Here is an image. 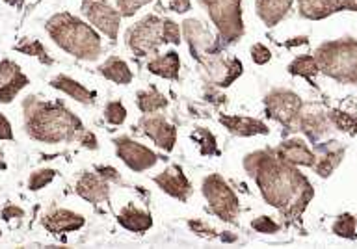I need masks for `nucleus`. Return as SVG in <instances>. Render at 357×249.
<instances>
[{"instance_id": "nucleus-6", "label": "nucleus", "mask_w": 357, "mask_h": 249, "mask_svg": "<svg viewBox=\"0 0 357 249\" xmlns=\"http://www.w3.org/2000/svg\"><path fill=\"white\" fill-rule=\"evenodd\" d=\"M125 43L139 58L158 54L162 45L166 43L162 33V17L151 13L134 22L125 33Z\"/></svg>"}, {"instance_id": "nucleus-13", "label": "nucleus", "mask_w": 357, "mask_h": 249, "mask_svg": "<svg viewBox=\"0 0 357 249\" xmlns=\"http://www.w3.org/2000/svg\"><path fill=\"white\" fill-rule=\"evenodd\" d=\"M331 119H329V112L324 110L322 106L318 105H303L301 106L298 119H296L294 128L303 133L309 138V142L317 144L331 130Z\"/></svg>"}, {"instance_id": "nucleus-20", "label": "nucleus", "mask_w": 357, "mask_h": 249, "mask_svg": "<svg viewBox=\"0 0 357 249\" xmlns=\"http://www.w3.org/2000/svg\"><path fill=\"white\" fill-rule=\"evenodd\" d=\"M220 123L227 128L229 133L240 138H248V136H259V134H268L266 123H262L261 119H253V117L245 116H220Z\"/></svg>"}, {"instance_id": "nucleus-14", "label": "nucleus", "mask_w": 357, "mask_h": 249, "mask_svg": "<svg viewBox=\"0 0 357 249\" xmlns=\"http://www.w3.org/2000/svg\"><path fill=\"white\" fill-rule=\"evenodd\" d=\"M139 128L144 130L145 136H149L156 144V147H160L164 151H173L175 144H177V130L172 123L167 121L162 114H145L139 119Z\"/></svg>"}, {"instance_id": "nucleus-46", "label": "nucleus", "mask_w": 357, "mask_h": 249, "mask_svg": "<svg viewBox=\"0 0 357 249\" xmlns=\"http://www.w3.org/2000/svg\"><path fill=\"white\" fill-rule=\"evenodd\" d=\"M342 10L357 11V0H344V2H342Z\"/></svg>"}, {"instance_id": "nucleus-25", "label": "nucleus", "mask_w": 357, "mask_h": 249, "mask_svg": "<svg viewBox=\"0 0 357 249\" xmlns=\"http://www.w3.org/2000/svg\"><path fill=\"white\" fill-rule=\"evenodd\" d=\"M147 71L166 80H177L181 71V58L175 50H169L166 54H155L147 61Z\"/></svg>"}, {"instance_id": "nucleus-37", "label": "nucleus", "mask_w": 357, "mask_h": 249, "mask_svg": "<svg viewBox=\"0 0 357 249\" xmlns=\"http://www.w3.org/2000/svg\"><path fill=\"white\" fill-rule=\"evenodd\" d=\"M153 0H116L117 10L123 17H132L138 10H142L144 6L151 4Z\"/></svg>"}, {"instance_id": "nucleus-24", "label": "nucleus", "mask_w": 357, "mask_h": 249, "mask_svg": "<svg viewBox=\"0 0 357 249\" xmlns=\"http://www.w3.org/2000/svg\"><path fill=\"white\" fill-rule=\"evenodd\" d=\"M117 223L130 233H145L153 227V218L149 212L142 211L138 206L127 205L117 214Z\"/></svg>"}, {"instance_id": "nucleus-19", "label": "nucleus", "mask_w": 357, "mask_h": 249, "mask_svg": "<svg viewBox=\"0 0 357 249\" xmlns=\"http://www.w3.org/2000/svg\"><path fill=\"white\" fill-rule=\"evenodd\" d=\"M84 223H86L84 216L77 212L66 211V209H56L43 218V227L52 234L73 233V231L82 229Z\"/></svg>"}, {"instance_id": "nucleus-17", "label": "nucleus", "mask_w": 357, "mask_h": 249, "mask_svg": "<svg viewBox=\"0 0 357 249\" xmlns=\"http://www.w3.org/2000/svg\"><path fill=\"white\" fill-rule=\"evenodd\" d=\"M75 192H77L82 199L93 203V205H100L110 197V186L108 181L100 177L99 173H82L78 177L77 184H75Z\"/></svg>"}, {"instance_id": "nucleus-26", "label": "nucleus", "mask_w": 357, "mask_h": 249, "mask_svg": "<svg viewBox=\"0 0 357 249\" xmlns=\"http://www.w3.org/2000/svg\"><path fill=\"white\" fill-rule=\"evenodd\" d=\"M99 75H102L110 82L119 84V86H127L134 78L128 63L119 56H110L102 66H99Z\"/></svg>"}, {"instance_id": "nucleus-32", "label": "nucleus", "mask_w": 357, "mask_h": 249, "mask_svg": "<svg viewBox=\"0 0 357 249\" xmlns=\"http://www.w3.org/2000/svg\"><path fill=\"white\" fill-rule=\"evenodd\" d=\"M329 119L335 128H339L342 133L357 134V117L351 114H344V112H329Z\"/></svg>"}, {"instance_id": "nucleus-7", "label": "nucleus", "mask_w": 357, "mask_h": 249, "mask_svg": "<svg viewBox=\"0 0 357 249\" xmlns=\"http://www.w3.org/2000/svg\"><path fill=\"white\" fill-rule=\"evenodd\" d=\"M203 195H205L208 209L216 218L227 223H234L240 214V203L233 188H229V184L223 181V177L212 173L208 177L203 179Z\"/></svg>"}, {"instance_id": "nucleus-23", "label": "nucleus", "mask_w": 357, "mask_h": 249, "mask_svg": "<svg viewBox=\"0 0 357 249\" xmlns=\"http://www.w3.org/2000/svg\"><path fill=\"white\" fill-rule=\"evenodd\" d=\"M296 2L300 15L309 21H322L337 11H342L340 0H296Z\"/></svg>"}, {"instance_id": "nucleus-15", "label": "nucleus", "mask_w": 357, "mask_h": 249, "mask_svg": "<svg viewBox=\"0 0 357 249\" xmlns=\"http://www.w3.org/2000/svg\"><path fill=\"white\" fill-rule=\"evenodd\" d=\"M30 84L28 77L15 61L2 60L0 61V103L10 105L15 99L21 89Z\"/></svg>"}, {"instance_id": "nucleus-41", "label": "nucleus", "mask_w": 357, "mask_h": 249, "mask_svg": "<svg viewBox=\"0 0 357 249\" xmlns=\"http://www.w3.org/2000/svg\"><path fill=\"white\" fill-rule=\"evenodd\" d=\"M167 8L173 13H186L192 8V0H167Z\"/></svg>"}, {"instance_id": "nucleus-9", "label": "nucleus", "mask_w": 357, "mask_h": 249, "mask_svg": "<svg viewBox=\"0 0 357 249\" xmlns=\"http://www.w3.org/2000/svg\"><path fill=\"white\" fill-rule=\"evenodd\" d=\"M82 15L110 41H116L123 15L108 0H82Z\"/></svg>"}, {"instance_id": "nucleus-3", "label": "nucleus", "mask_w": 357, "mask_h": 249, "mask_svg": "<svg viewBox=\"0 0 357 249\" xmlns=\"http://www.w3.org/2000/svg\"><path fill=\"white\" fill-rule=\"evenodd\" d=\"M50 39L67 54L82 61L99 60L102 54V39L93 27L71 15L69 11L56 13L45 24Z\"/></svg>"}, {"instance_id": "nucleus-5", "label": "nucleus", "mask_w": 357, "mask_h": 249, "mask_svg": "<svg viewBox=\"0 0 357 249\" xmlns=\"http://www.w3.org/2000/svg\"><path fill=\"white\" fill-rule=\"evenodd\" d=\"M203 10L208 13L212 24L227 43H236L244 36L242 21V0H197Z\"/></svg>"}, {"instance_id": "nucleus-28", "label": "nucleus", "mask_w": 357, "mask_h": 249, "mask_svg": "<svg viewBox=\"0 0 357 249\" xmlns=\"http://www.w3.org/2000/svg\"><path fill=\"white\" fill-rule=\"evenodd\" d=\"M136 106L144 114H156V112H162L166 108L167 99L156 88L142 89L136 95Z\"/></svg>"}, {"instance_id": "nucleus-43", "label": "nucleus", "mask_w": 357, "mask_h": 249, "mask_svg": "<svg viewBox=\"0 0 357 249\" xmlns=\"http://www.w3.org/2000/svg\"><path fill=\"white\" fill-rule=\"evenodd\" d=\"M78 142H80L84 147H88V149H97V147H99V145H97V138H95V134L88 133V130L82 134V138L78 139Z\"/></svg>"}, {"instance_id": "nucleus-4", "label": "nucleus", "mask_w": 357, "mask_h": 249, "mask_svg": "<svg viewBox=\"0 0 357 249\" xmlns=\"http://www.w3.org/2000/svg\"><path fill=\"white\" fill-rule=\"evenodd\" d=\"M320 71L340 84L357 86V39L326 41L314 50Z\"/></svg>"}, {"instance_id": "nucleus-48", "label": "nucleus", "mask_w": 357, "mask_h": 249, "mask_svg": "<svg viewBox=\"0 0 357 249\" xmlns=\"http://www.w3.org/2000/svg\"><path fill=\"white\" fill-rule=\"evenodd\" d=\"M342 2H344V0H340V4H342Z\"/></svg>"}, {"instance_id": "nucleus-2", "label": "nucleus", "mask_w": 357, "mask_h": 249, "mask_svg": "<svg viewBox=\"0 0 357 249\" xmlns=\"http://www.w3.org/2000/svg\"><path fill=\"white\" fill-rule=\"evenodd\" d=\"M24 130L32 139L41 144H60L82 138V121L71 110L54 100H41L38 97H26L24 105Z\"/></svg>"}, {"instance_id": "nucleus-22", "label": "nucleus", "mask_w": 357, "mask_h": 249, "mask_svg": "<svg viewBox=\"0 0 357 249\" xmlns=\"http://www.w3.org/2000/svg\"><path fill=\"white\" fill-rule=\"evenodd\" d=\"M50 88L58 89L61 93L69 95L73 100H77L80 105H93L95 103V93L93 91H89L84 84H80L75 78L67 77V75H58L50 80Z\"/></svg>"}, {"instance_id": "nucleus-1", "label": "nucleus", "mask_w": 357, "mask_h": 249, "mask_svg": "<svg viewBox=\"0 0 357 249\" xmlns=\"http://www.w3.org/2000/svg\"><path fill=\"white\" fill-rule=\"evenodd\" d=\"M245 172L255 179L262 199L287 218H298L314 197V190L296 166L273 151H255L244 158Z\"/></svg>"}, {"instance_id": "nucleus-44", "label": "nucleus", "mask_w": 357, "mask_h": 249, "mask_svg": "<svg viewBox=\"0 0 357 249\" xmlns=\"http://www.w3.org/2000/svg\"><path fill=\"white\" fill-rule=\"evenodd\" d=\"M188 225L194 229V233L208 234V236H212V233H214V229L208 227V225H206V223H203V222H190Z\"/></svg>"}, {"instance_id": "nucleus-39", "label": "nucleus", "mask_w": 357, "mask_h": 249, "mask_svg": "<svg viewBox=\"0 0 357 249\" xmlns=\"http://www.w3.org/2000/svg\"><path fill=\"white\" fill-rule=\"evenodd\" d=\"M251 60L255 61L257 66H266L268 61L272 60V52L266 45L255 43L251 47Z\"/></svg>"}, {"instance_id": "nucleus-35", "label": "nucleus", "mask_w": 357, "mask_h": 249, "mask_svg": "<svg viewBox=\"0 0 357 249\" xmlns=\"http://www.w3.org/2000/svg\"><path fill=\"white\" fill-rule=\"evenodd\" d=\"M15 50H19V52L28 56H39L41 60L50 63L49 56H47V49H45L43 45H41V41H38V39H26L24 43L17 45Z\"/></svg>"}, {"instance_id": "nucleus-38", "label": "nucleus", "mask_w": 357, "mask_h": 249, "mask_svg": "<svg viewBox=\"0 0 357 249\" xmlns=\"http://www.w3.org/2000/svg\"><path fill=\"white\" fill-rule=\"evenodd\" d=\"M251 227L255 229L257 233L262 234H273L279 231V223H275L270 216H259L255 222H251Z\"/></svg>"}, {"instance_id": "nucleus-33", "label": "nucleus", "mask_w": 357, "mask_h": 249, "mask_svg": "<svg viewBox=\"0 0 357 249\" xmlns=\"http://www.w3.org/2000/svg\"><path fill=\"white\" fill-rule=\"evenodd\" d=\"M105 119L110 125H116V127L125 123V119H127V108H125L121 100H110L105 106Z\"/></svg>"}, {"instance_id": "nucleus-42", "label": "nucleus", "mask_w": 357, "mask_h": 249, "mask_svg": "<svg viewBox=\"0 0 357 249\" xmlns=\"http://www.w3.org/2000/svg\"><path fill=\"white\" fill-rule=\"evenodd\" d=\"M0 139H13V130H11L10 121L0 114Z\"/></svg>"}, {"instance_id": "nucleus-31", "label": "nucleus", "mask_w": 357, "mask_h": 249, "mask_svg": "<svg viewBox=\"0 0 357 249\" xmlns=\"http://www.w3.org/2000/svg\"><path fill=\"white\" fill-rule=\"evenodd\" d=\"M192 139H194L195 144L199 145V151L203 156H212L220 153V151H218L214 134L208 133L206 128H197L195 133H192Z\"/></svg>"}, {"instance_id": "nucleus-16", "label": "nucleus", "mask_w": 357, "mask_h": 249, "mask_svg": "<svg viewBox=\"0 0 357 249\" xmlns=\"http://www.w3.org/2000/svg\"><path fill=\"white\" fill-rule=\"evenodd\" d=\"M153 181H155V184L162 192L172 195L173 199H178L184 203L192 195V184H190L186 175L183 173V167L181 166H169L167 169L158 173Z\"/></svg>"}, {"instance_id": "nucleus-29", "label": "nucleus", "mask_w": 357, "mask_h": 249, "mask_svg": "<svg viewBox=\"0 0 357 249\" xmlns=\"http://www.w3.org/2000/svg\"><path fill=\"white\" fill-rule=\"evenodd\" d=\"M289 73L294 75V77H303L307 80H312L320 73V66H318L314 54H301L290 61Z\"/></svg>"}, {"instance_id": "nucleus-27", "label": "nucleus", "mask_w": 357, "mask_h": 249, "mask_svg": "<svg viewBox=\"0 0 357 249\" xmlns=\"http://www.w3.org/2000/svg\"><path fill=\"white\" fill-rule=\"evenodd\" d=\"M344 158V147L340 145H331V147H326L322 155H317V162H314V173L320 175V177H329L331 173L339 167V164Z\"/></svg>"}, {"instance_id": "nucleus-30", "label": "nucleus", "mask_w": 357, "mask_h": 249, "mask_svg": "<svg viewBox=\"0 0 357 249\" xmlns=\"http://www.w3.org/2000/svg\"><path fill=\"white\" fill-rule=\"evenodd\" d=\"M331 231L337 236H342V239H357V220L351 214H342V216L335 220V223L331 225Z\"/></svg>"}, {"instance_id": "nucleus-45", "label": "nucleus", "mask_w": 357, "mask_h": 249, "mask_svg": "<svg viewBox=\"0 0 357 249\" xmlns=\"http://www.w3.org/2000/svg\"><path fill=\"white\" fill-rule=\"evenodd\" d=\"M15 216L17 218L24 216V212H22L19 206L10 205V206H6L4 211H2V218H4V220H11V218H15Z\"/></svg>"}, {"instance_id": "nucleus-21", "label": "nucleus", "mask_w": 357, "mask_h": 249, "mask_svg": "<svg viewBox=\"0 0 357 249\" xmlns=\"http://www.w3.org/2000/svg\"><path fill=\"white\" fill-rule=\"evenodd\" d=\"M292 4L294 0H255L257 15L268 28L278 27L279 22L289 17Z\"/></svg>"}, {"instance_id": "nucleus-8", "label": "nucleus", "mask_w": 357, "mask_h": 249, "mask_svg": "<svg viewBox=\"0 0 357 249\" xmlns=\"http://www.w3.org/2000/svg\"><path fill=\"white\" fill-rule=\"evenodd\" d=\"M264 106H266V114L272 119L281 123L283 127L294 128L303 103H301L300 95H296L294 91L275 88L266 95Z\"/></svg>"}, {"instance_id": "nucleus-18", "label": "nucleus", "mask_w": 357, "mask_h": 249, "mask_svg": "<svg viewBox=\"0 0 357 249\" xmlns=\"http://www.w3.org/2000/svg\"><path fill=\"white\" fill-rule=\"evenodd\" d=\"M273 153L278 155V158H281V160L287 162V164H292V166L312 167L314 166V162H317L314 151L300 138L287 139V142H283V144L279 145Z\"/></svg>"}, {"instance_id": "nucleus-11", "label": "nucleus", "mask_w": 357, "mask_h": 249, "mask_svg": "<svg viewBox=\"0 0 357 249\" xmlns=\"http://www.w3.org/2000/svg\"><path fill=\"white\" fill-rule=\"evenodd\" d=\"M114 147H116V155L121 158L123 164L134 173L147 172L151 167H155L158 162L155 151L145 147L139 142H134L128 136H119L114 139Z\"/></svg>"}, {"instance_id": "nucleus-36", "label": "nucleus", "mask_w": 357, "mask_h": 249, "mask_svg": "<svg viewBox=\"0 0 357 249\" xmlns=\"http://www.w3.org/2000/svg\"><path fill=\"white\" fill-rule=\"evenodd\" d=\"M162 33H164L166 43H181V27L173 19H162Z\"/></svg>"}, {"instance_id": "nucleus-34", "label": "nucleus", "mask_w": 357, "mask_h": 249, "mask_svg": "<svg viewBox=\"0 0 357 249\" xmlns=\"http://www.w3.org/2000/svg\"><path fill=\"white\" fill-rule=\"evenodd\" d=\"M54 177V169H38V172H33L32 175H30V179H28V188L33 190V192H38V190L49 186Z\"/></svg>"}, {"instance_id": "nucleus-12", "label": "nucleus", "mask_w": 357, "mask_h": 249, "mask_svg": "<svg viewBox=\"0 0 357 249\" xmlns=\"http://www.w3.org/2000/svg\"><path fill=\"white\" fill-rule=\"evenodd\" d=\"M183 36L188 43L190 54L197 61L208 54H220V43L199 19H186L183 22Z\"/></svg>"}, {"instance_id": "nucleus-10", "label": "nucleus", "mask_w": 357, "mask_h": 249, "mask_svg": "<svg viewBox=\"0 0 357 249\" xmlns=\"http://www.w3.org/2000/svg\"><path fill=\"white\" fill-rule=\"evenodd\" d=\"M205 73V78L218 88H229L236 78L242 77L244 67L238 58H223L220 54H208L199 61Z\"/></svg>"}, {"instance_id": "nucleus-40", "label": "nucleus", "mask_w": 357, "mask_h": 249, "mask_svg": "<svg viewBox=\"0 0 357 249\" xmlns=\"http://www.w3.org/2000/svg\"><path fill=\"white\" fill-rule=\"evenodd\" d=\"M95 172L99 173L100 177L105 179V181H108V183H119V181H121L119 173H117L112 166H97L95 167Z\"/></svg>"}, {"instance_id": "nucleus-47", "label": "nucleus", "mask_w": 357, "mask_h": 249, "mask_svg": "<svg viewBox=\"0 0 357 249\" xmlns=\"http://www.w3.org/2000/svg\"><path fill=\"white\" fill-rule=\"evenodd\" d=\"M4 2L10 6H19V2H21V0H4Z\"/></svg>"}]
</instances>
